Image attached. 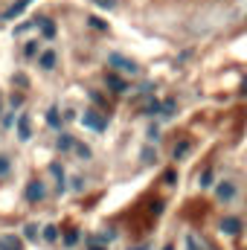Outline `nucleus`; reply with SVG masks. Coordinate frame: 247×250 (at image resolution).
Segmentation results:
<instances>
[{
	"label": "nucleus",
	"mask_w": 247,
	"mask_h": 250,
	"mask_svg": "<svg viewBox=\"0 0 247 250\" xmlns=\"http://www.w3.org/2000/svg\"><path fill=\"white\" fill-rule=\"evenodd\" d=\"M56 146H59V151H70V148L76 146V140H73L70 134H62V137L56 140Z\"/></svg>",
	"instance_id": "f8f14e48"
},
{
	"label": "nucleus",
	"mask_w": 247,
	"mask_h": 250,
	"mask_svg": "<svg viewBox=\"0 0 247 250\" xmlns=\"http://www.w3.org/2000/svg\"><path fill=\"white\" fill-rule=\"evenodd\" d=\"M73 189H76V192H82V189H84V181H82V178H76V181H73Z\"/></svg>",
	"instance_id": "c85d7f7f"
},
{
	"label": "nucleus",
	"mask_w": 247,
	"mask_h": 250,
	"mask_svg": "<svg viewBox=\"0 0 247 250\" xmlns=\"http://www.w3.org/2000/svg\"><path fill=\"white\" fill-rule=\"evenodd\" d=\"M73 148H76V154H79V157H84V160H87V157H90V148H87V146H84V143H76V146H73Z\"/></svg>",
	"instance_id": "4be33fe9"
},
{
	"label": "nucleus",
	"mask_w": 247,
	"mask_h": 250,
	"mask_svg": "<svg viewBox=\"0 0 247 250\" xmlns=\"http://www.w3.org/2000/svg\"><path fill=\"white\" fill-rule=\"evenodd\" d=\"M29 3H32V0H18V3H12V6L3 12V18H0V21H12V18H18V15H21Z\"/></svg>",
	"instance_id": "0eeeda50"
},
{
	"label": "nucleus",
	"mask_w": 247,
	"mask_h": 250,
	"mask_svg": "<svg viewBox=\"0 0 247 250\" xmlns=\"http://www.w3.org/2000/svg\"><path fill=\"white\" fill-rule=\"evenodd\" d=\"M186 151H189V143H186V140H181V143H178V146L172 148V154H175V160H181V157H184Z\"/></svg>",
	"instance_id": "4468645a"
},
{
	"label": "nucleus",
	"mask_w": 247,
	"mask_h": 250,
	"mask_svg": "<svg viewBox=\"0 0 247 250\" xmlns=\"http://www.w3.org/2000/svg\"><path fill=\"white\" fill-rule=\"evenodd\" d=\"M82 125H87V128H93V131H105V117L99 114V111H84L82 114Z\"/></svg>",
	"instance_id": "f03ea898"
},
{
	"label": "nucleus",
	"mask_w": 247,
	"mask_h": 250,
	"mask_svg": "<svg viewBox=\"0 0 247 250\" xmlns=\"http://www.w3.org/2000/svg\"><path fill=\"white\" fill-rule=\"evenodd\" d=\"M175 111H178V102H175V99H166V102H163V114H160V117H175Z\"/></svg>",
	"instance_id": "ddd939ff"
},
{
	"label": "nucleus",
	"mask_w": 247,
	"mask_h": 250,
	"mask_svg": "<svg viewBox=\"0 0 247 250\" xmlns=\"http://www.w3.org/2000/svg\"><path fill=\"white\" fill-rule=\"evenodd\" d=\"M76 242H79V230H67V233H64V245H67V248H73Z\"/></svg>",
	"instance_id": "6ab92c4d"
},
{
	"label": "nucleus",
	"mask_w": 247,
	"mask_h": 250,
	"mask_svg": "<svg viewBox=\"0 0 247 250\" xmlns=\"http://www.w3.org/2000/svg\"><path fill=\"white\" fill-rule=\"evenodd\" d=\"M140 157H143V163H154V160H157V151H154V148H143Z\"/></svg>",
	"instance_id": "a211bd4d"
},
{
	"label": "nucleus",
	"mask_w": 247,
	"mask_h": 250,
	"mask_svg": "<svg viewBox=\"0 0 247 250\" xmlns=\"http://www.w3.org/2000/svg\"><path fill=\"white\" fill-rule=\"evenodd\" d=\"M215 195H218L221 201H233V198H236V184L221 181V184H218V189H215Z\"/></svg>",
	"instance_id": "423d86ee"
},
{
	"label": "nucleus",
	"mask_w": 247,
	"mask_h": 250,
	"mask_svg": "<svg viewBox=\"0 0 247 250\" xmlns=\"http://www.w3.org/2000/svg\"><path fill=\"white\" fill-rule=\"evenodd\" d=\"M9 172V157H0V178Z\"/></svg>",
	"instance_id": "bb28decb"
},
{
	"label": "nucleus",
	"mask_w": 247,
	"mask_h": 250,
	"mask_svg": "<svg viewBox=\"0 0 247 250\" xmlns=\"http://www.w3.org/2000/svg\"><path fill=\"white\" fill-rule=\"evenodd\" d=\"M44 239L47 242H56L59 239V227H44Z\"/></svg>",
	"instance_id": "5701e85b"
},
{
	"label": "nucleus",
	"mask_w": 247,
	"mask_h": 250,
	"mask_svg": "<svg viewBox=\"0 0 247 250\" xmlns=\"http://www.w3.org/2000/svg\"><path fill=\"white\" fill-rule=\"evenodd\" d=\"M163 250H175V248H172V245H166V248H163Z\"/></svg>",
	"instance_id": "2f4dec72"
},
{
	"label": "nucleus",
	"mask_w": 247,
	"mask_h": 250,
	"mask_svg": "<svg viewBox=\"0 0 247 250\" xmlns=\"http://www.w3.org/2000/svg\"><path fill=\"white\" fill-rule=\"evenodd\" d=\"M105 84L114 90V93H128V84H125L123 76H117V73H105Z\"/></svg>",
	"instance_id": "7ed1b4c3"
},
{
	"label": "nucleus",
	"mask_w": 247,
	"mask_h": 250,
	"mask_svg": "<svg viewBox=\"0 0 247 250\" xmlns=\"http://www.w3.org/2000/svg\"><path fill=\"white\" fill-rule=\"evenodd\" d=\"M23 236H26L29 242H35V239H38V227H35V224H26V227H23Z\"/></svg>",
	"instance_id": "412c9836"
},
{
	"label": "nucleus",
	"mask_w": 247,
	"mask_h": 250,
	"mask_svg": "<svg viewBox=\"0 0 247 250\" xmlns=\"http://www.w3.org/2000/svg\"><path fill=\"white\" fill-rule=\"evenodd\" d=\"M198 184H201V189L212 187V169H204V175H201V178H198Z\"/></svg>",
	"instance_id": "dca6fc26"
},
{
	"label": "nucleus",
	"mask_w": 247,
	"mask_h": 250,
	"mask_svg": "<svg viewBox=\"0 0 247 250\" xmlns=\"http://www.w3.org/2000/svg\"><path fill=\"white\" fill-rule=\"evenodd\" d=\"M148 140H160V131L157 128H148Z\"/></svg>",
	"instance_id": "c756f323"
},
{
	"label": "nucleus",
	"mask_w": 247,
	"mask_h": 250,
	"mask_svg": "<svg viewBox=\"0 0 247 250\" xmlns=\"http://www.w3.org/2000/svg\"><path fill=\"white\" fill-rule=\"evenodd\" d=\"M47 123L53 125V128H59V125H62V117H59V108H50V114H47Z\"/></svg>",
	"instance_id": "f3484780"
},
{
	"label": "nucleus",
	"mask_w": 247,
	"mask_h": 250,
	"mask_svg": "<svg viewBox=\"0 0 247 250\" xmlns=\"http://www.w3.org/2000/svg\"><path fill=\"white\" fill-rule=\"evenodd\" d=\"M163 184H166V187H175V184H178V172H175V169H166V172H163Z\"/></svg>",
	"instance_id": "2eb2a0df"
},
{
	"label": "nucleus",
	"mask_w": 247,
	"mask_h": 250,
	"mask_svg": "<svg viewBox=\"0 0 247 250\" xmlns=\"http://www.w3.org/2000/svg\"><path fill=\"white\" fill-rule=\"evenodd\" d=\"M0 250H23V242L18 236H0Z\"/></svg>",
	"instance_id": "6e6552de"
},
{
	"label": "nucleus",
	"mask_w": 247,
	"mask_h": 250,
	"mask_svg": "<svg viewBox=\"0 0 247 250\" xmlns=\"http://www.w3.org/2000/svg\"><path fill=\"white\" fill-rule=\"evenodd\" d=\"M221 233H227V236H239L242 233V221L239 218H221Z\"/></svg>",
	"instance_id": "39448f33"
},
{
	"label": "nucleus",
	"mask_w": 247,
	"mask_h": 250,
	"mask_svg": "<svg viewBox=\"0 0 247 250\" xmlns=\"http://www.w3.org/2000/svg\"><path fill=\"white\" fill-rule=\"evenodd\" d=\"M87 250H108V245H99V242H90L87 239Z\"/></svg>",
	"instance_id": "cd10ccee"
},
{
	"label": "nucleus",
	"mask_w": 247,
	"mask_h": 250,
	"mask_svg": "<svg viewBox=\"0 0 247 250\" xmlns=\"http://www.w3.org/2000/svg\"><path fill=\"white\" fill-rule=\"evenodd\" d=\"M134 250H148V248H145V245H143V248H134Z\"/></svg>",
	"instance_id": "473e14b6"
},
{
	"label": "nucleus",
	"mask_w": 247,
	"mask_h": 250,
	"mask_svg": "<svg viewBox=\"0 0 247 250\" xmlns=\"http://www.w3.org/2000/svg\"><path fill=\"white\" fill-rule=\"evenodd\" d=\"M23 53H26V56H35V53H38V41H29V44H26V50H23Z\"/></svg>",
	"instance_id": "393cba45"
},
{
	"label": "nucleus",
	"mask_w": 247,
	"mask_h": 250,
	"mask_svg": "<svg viewBox=\"0 0 247 250\" xmlns=\"http://www.w3.org/2000/svg\"><path fill=\"white\" fill-rule=\"evenodd\" d=\"M108 64H111L114 70H120V73H125V76H137V73H140V67H137V62L125 59V56H120V53H111V56H108Z\"/></svg>",
	"instance_id": "f257e3e1"
},
{
	"label": "nucleus",
	"mask_w": 247,
	"mask_h": 250,
	"mask_svg": "<svg viewBox=\"0 0 247 250\" xmlns=\"http://www.w3.org/2000/svg\"><path fill=\"white\" fill-rule=\"evenodd\" d=\"M186 248L189 250H206V245L198 242V236H189V239H186Z\"/></svg>",
	"instance_id": "aec40b11"
},
{
	"label": "nucleus",
	"mask_w": 247,
	"mask_h": 250,
	"mask_svg": "<svg viewBox=\"0 0 247 250\" xmlns=\"http://www.w3.org/2000/svg\"><path fill=\"white\" fill-rule=\"evenodd\" d=\"M38 67H41V70H53V67H56V53H53V50L41 53V56H38Z\"/></svg>",
	"instance_id": "1a4fd4ad"
},
{
	"label": "nucleus",
	"mask_w": 247,
	"mask_h": 250,
	"mask_svg": "<svg viewBox=\"0 0 247 250\" xmlns=\"http://www.w3.org/2000/svg\"><path fill=\"white\" fill-rule=\"evenodd\" d=\"M96 6H102V9H114L117 6V0H93Z\"/></svg>",
	"instance_id": "a878e982"
},
{
	"label": "nucleus",
	"mask_w": 247,
	"mask_h": 250,
	"mask_svg": "<svg viewBox=\"0 0 247 250\" xmlns=\"http://www.w3.org/2000/svg\"><path fill=\"white\" fill-rule=\"evenodd\" d=\"M38 26H41V35H44V38H53V35H56V23H53L50 18H38Z\"/></svg>",
	"instance_id": "9b49d317"
},
{
	"label": "nucleus",
	"mask_w": 247,
	"mask_h": 250,
	"mask_svg": "<svg viewBox=\"0 0 247 250\" xmlns=\"http://www.w3.org/2000/svg\"><path fill=\"white\" fill-rule=\"evenodd\" d=\"M29 137H32V131H29V117H21V120H18V140L26 143Z\"/></svg>",
	"instance_id": "9d476101"
},
{
	"label": "nucleus",
	"mask_w": 247,
	"mask_h": 250,
	"mask_svg": "<svg viewBox=\"0 0 247 250\" xmlns=\"http://www.w3.org/2000/svg\"><path fill=\"white\" fill-rule=\"evenodd\" d=\"M242 96H247V79L242 82Z\"/></svg>",
	"instance_id": "7c9ffc66"
},
{
	"label": "nucleus",
	"mask_w": 247,
	"mask_h": 250,
	"mask_svg": "<svg viewBox=\"0 0 247 250\" xmlns=\"http://www.w3.org/2000/svg\"><path fill=\"white\" fill-rule=\"evenodd\" d=\"M44 195H47V187L41 181H29L26 184V201H41Z\"/></svg>",
	"instance_id": "20e7f679"
},
{
	"label": "nucleus",
	"mask_w": 247,
	"mask_h": 250,
	"mask_svg": "<svg viewBox=\"0 0 247 250\" xmlns=\"http://www.w3.org/2000/svg\"><path fill=\"white\" fill-rule=\"evenodd\" d=\"M87 23H90L93 29H108V23H105V21H99V18H87Z\"/></svg>",
	"instance_id": "b1692460"
}]
</instances>
